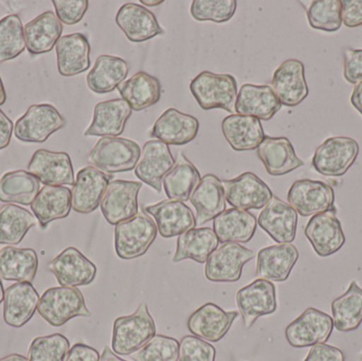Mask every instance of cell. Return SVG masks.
<instances>
[{"mask_svg":"<svg viewBox=\"0 0 362 361\" xmlns=\"http://www.w3.org/2000/svg\"><path fill=\"white\" fill-rule=\"evenodd\" d=\"M142 4L148 6H157L163 4V0H140Z\"/></svg>","mask_w":362,"mask_h":361,"instance_id":"cell-60","label":"cell"},{"mask_svg":"<svg viewBox=\"0 0 362 361\" xmlns=\"http://www.w3.org/2000/svg\"><path fill=\"white\" fill-rule=\"evenodd\" d=\"M175 165L169 146L160 140H148L144 146L135 167V175L144 184L160 193L163 179Z\"/></svg>","mask_w":362,"mask_h":361,"instance_id":"cell-15","label":"cell"},{"mask_svg":"<svg viewBox=\"0 0 362 361\" xmlns=\"http://www.w3.org/2000/svg\"><path fill=\"white\" fill-rule=\"evenodd\" d=\"M14 124L0 110V150L8 148L12 138Z\"/></svg>","mask_w":362,"mask_h":361,"instance_id":"cell-55","label":"cell"},{"mask_svg":"<svg viewBox=\"0 0 362 361\" xmlns=\"http://www.w3.org/2000/svg\"><path fill=\"white\" fill-rule=\"evenodd\" d=\"M257 224L276 243L291 244L297 235L298 213L289 203L272 196L262 210Z\"/></svg>","mask_w":362,"mask_h":361,"instance_id":"cell-21","label":"cell"},{"mask_svg":"<svg viewBox=\"0 0 362 361\" xmlns=\"http://www.w3.org/2000/svg\"><path fill=\"white\" fill-rule=\"evenodd\" d=\"M25 49L23 23L18 15H8L0 20V64L16 59Z\"/></svg>","mask_w":362,"mask_h":361,"instance_id":"cell-44","label":"cell"},{"mask_svg":"<svg viewBox=\"0 0 362 361\" xmlns=\"http://www.w3.org/2000/svg\"><path fill=\"white\" fill-rule=\"evenodd\" d=\"M287 199L297 213L304 218L329 211L335 207L333 188L319 180H297L289 189Z\"/></svg>","mask_w":362,"mask_h":361,"instance_id":"cell-13","label":"cell"},{"mask_svg":"<svg viewBox=\"0 0 362 361\" xmlns=\"http://www.w3.org/2000/svg\"><path fill=\"white\" fill-rule=\"evenodd\" d=\"M28 171L45 186H74V173L71 159L65 152L36 150L28 165Z\"/></svg>","mask_w":362,"mask_h":361,"instance_id":"cell-18","label":"cell"},{"mask_svg":"<svg viewBox=\"0 0 362 361\" xmlns=\"http://www.w3.org/2000/svg\"><path fill=\"white\" fill-rule=\"evenodd\" d=\"M299 251L293 244H278L262 248L257 254V271L259 279L274 282H285L291 276Z\"/></svg>","mask_w":362,"mask_h":361,"instance_id":"cell-25","label":"cell"},{"mask_svg":"<svg viewBox=\"0 0 362 361\" xmlns=\"http://www.w3.org/2000/svg\"><path fill=\"white\" fill-rule=\"evenodd\" d=\"M257 218L245 210H225L213 220V231L221 243H248L257 230Z\"/></svg>","mask_w":362,"mask_h":361,"instance_id":"cell-33","label":"cell"},{"mask_svg":"<svg viewBox=\"0 0 362 361\" xmlns=\"http://www.w3.org/2000/svg\"><path fill=\"white\" fill-rule=\"evenodd\" d=\"M99 361H127L122 360V358L119 357L118 355H117L116 353H115L114 351H112V349H110V347H107L106 345L105 348H104L103 353H102V355L100 356V360Z\"/></svg>","mask_w":362,"mask_h":361,"instance_id":"cell-57","label":"cell"},{"mask_svg":"<svg viewBox=\"0 0 362 361\" xmlns=\"http://www.w3.org/2000/svg\"><path fill=\"white\" fill-rule=\"evenodd\" d=\"M282 107L276 93L268 85L244 84L235 102V112L242 116L268 121Z\"/></svg>","mask_w":362,"mask_h":361,"instance_id":"cell-28","label":"cell"},{"mask_svg":"<svg viewBox=\"0 0 362 361\" xmlns=\"http://www.w3.org/2000/svg\"><path fill=\"white\" fill-rule=\"evenodd\" d=\"M66 120L51 104H36L17 120L14 126L15 137L21 142L42 143L55 131L63 129Z\"/></svg>","mask_w":362,"mask_h":361,"instance_id":"cell-6","label":"cell"},{"mask_svg":"<svg viewBox=\"0 0 362 361\" xmlns=\"http://www.w3.org/2000/svg\"><path fill=\"white\" fill-rule=\"evenodd\" d=\"M100 354L95 348L76 343L68 352L64 361H99Z\"/></svg>","mask_w":362,"mask_h":361,"instance_id":"cell-54","label":"cell"},{"mask_svg":"<svg viewBox=\"0 0 362 361\" xmlns=\"http://www.w3.org/2000/svg\"><path fill=\"white\" fill-rule=\"evenodd\" d=\"M304 361H346V356L338 348L320 343L312 347Z\"/></svg>","mask_w":362,"mask_h":361,"instance_id":"cell-52","label":"cell"},{"mask_svg":"<svg viewBox=\"0 0 362 361\" xmlns=\"http://www.w3.org/2000/svg\"><path fill=\"white\" fill-rule=\"evenodd\" d=\"M127 61L114 55H100L93 69L87 74V86L93 93H112L118 88L129 76Z\"/></svg>","mask_w":362,"mask_h":361,"instance_id":"cell-36","label":"cell"},{"mask_svg":"<svg viewBox=\"0 0 362 361\" xmlns=\"http://www.w3.org/2000/svg\"><path fill=\"white\" fill-rule=\"evenodd\" d=\"M304 232L315 252L321 258L333 256L346 243V235L335 207L313 216Z\"/></svg>","mask_w":362,"mask_h":361,"instance_id":"cell-14","label":"cell"},{"mask_svg":"<svg viewBox=\"0 0 362 361\" xmlns=\"http://www.w3.org/2000/svg\"><path fill=\"white\" fill-rule=\"evenodd\" d=\"M236 6L235 0H194L189 12L195 20L223 23L234 16Z\"/></svg>","mask_w":362,"mask_h":361,"instance_id":"cell-48","label":"cell"},{"mask_svg":"<svg viewBox=\"0 0 362 361\" xmlns=\"http://www.w3.org/2000/svg\"><path fill=\"white\" fill-rule=\"evenodd\" d=\"M342 23L348 28L362 25V0H341Z\"/></svg>","mask_w":362,"mask_h":361,"instance_id":"cell-53","label":"cell"},{"mask_svg":"<svg viewBox=\"0 0 362 361\" xmlns=\"http://www.w3.org/2000/svg\"><path fill=\"white\" fill-rule=\"evenodd\" d=\"M52 4L57 18L68 25L80 23L89 6L87 0H53Z\"/></svg>","mask_w":362,"mask_h":361,"instance_id":"cell-50","label":"cell"},{"mask_svg":"<svg viewBox=\"0 0 362 361\" xmlns=\"http://www.w3.org/2000/svg\"><path fill=\"white\" fill-rule=\"evenodd\" d=\"M218 244L213 229L209 227L191 229L178 237L177 248L172 261L178 263L191 259L199 264H204L210 254L218 247Z\"/></svg>","mask_w":362,"mask_h":361,"instance_id":"cell-39","label":"cell"},{"mask_svg":"<svg viewBox=\"0 0 362 361\" xmlns=\"http://www.w3.org/2000/svg\"><path fill=\"white\" fill-rule=\"evenodd\" d=\"M189 90L204 110L221 108L231 114L235 112L238 83L231 74L200 72L189 84Z\"/></svg>","mask_w":362,"mask_h":361,"instance_id":"cell-2","label":"cell"},{"mask_svg":"<svg viewBox=\"0 0 362 361\" xmlns=\"http://www.w3.org/2000/svg\"><path fill=\"white\" fill-rule=\"evenodd\" d=\"M144 210L155 218L158 232L165 239L180 237L197 225L193 211L181 201L168 199L146 206Z\"/></svg>","mask_w":362,"mask_h":361,"instance_id":"cell-24","label":"cell"},{"mask_svg":"<svg viewBox=\"0 0 362 361\" xmlns=\"http://www.w3.org/2000/svg\"><path fill=\"white\" fill-rule=\"evenodd\" d=\"M344 76L346 82L357 85L362 82V50L346 48L344 51Z\"/></svg>","mask_w":362,"mask_h":361,"instance_id":"cell-51","label":"cell"},{"mask_svg":"<svg viewBox=\"0 0 362 361\" xmlns=\"http://www.w3.org/2000/svg\"><path fill=\"white\" fill-rule=\"evenodd\" d=\"M156 333V324L151 316L148 304L142 303L135 313L115 320L112 350L117 355H132L148 343Z\"/></svg>","mask_w":362,"mask_h":361,"instance_id":"cell-1","label":"cell"},{"mask_svg":"<svg viewBox=\"0 0 362 361\" xmlns=\"http://www.w3.org/2000/svg\"><path fill=\"white\" fill-rule=\"evenodd\" d=\"M40 295L29 282H17L4 290V319L12 328H21L33 317Z\"/></svg>","mask_w":362,"mask_h":361,"instance_id":"cell-23","label":"cell"},{"mask_svg":"<svg viewBox=\"0 0 362 361\" xmlns=\"http://www.w3.org/2000/svg\"><path fill=\"white\" fill-rule=\"evenodd\" d=\"M71 208V191L66 187L45 186L31 203L32 212L42 229L53 220L67 218Z\"/></svg>","mask_w":362,"mask_h":361,"instance_id":"cell-35","label":"cell"},{"mask_svg":"<svg viewBox=\"0 0 362 361\" xmlns=\"http://www.w3.org/2000/svg\"><path fill=\"white\" fill-rule=\"evenodd\" d=\"M196 209V224L214 220L226 210V197L221 180L213 174L204 175L189 197Z\"/></svg>","mask_w":362,"mask_h":361,"instance_id":"cell-31","label":"cell"},{"mask_svg":"<svg viewBox=\"0 0 362 361\" xmlns=\"http://www.w3.org/2000/svg\"><path fill=\"white\" fill-rule=\"evenodd\" d=\"M6 101V89H4V83H2L1 78H0V106L4 105Z\"/></svg>","mask_w":362,"mask_h":361,"instance_id":"cell-59","label":"cell"},{"mask_svg":"<svg viewBox=\"0 0 362 361\" xmlns=\"http://www.w3.org/2000/svg\"><path fill=\"white\" fill-rule=\"evenodd\" d=\"M112 179L114 175L104 173L95 167L80 170L71 190L72 209L81 214L95 211Z\"/></svg>","mask_w":362,"mask_h":361,"instance_id":"cell-16","label":"cell"},{"mask_svg":"<svg viewBox=\"0 0 362 361\" xmlns=\"http://www.w3.org/2000/svg\"><path fill=\"white\" fill-rule=\"evenodd\" d=\"M132 108L123 99L100 102L93 110V122L85 131L86 137H118L124 131Z\"/></svg>","mask_w":362,"mask_h":361,"instance_id":"cell-27","label":"cell"},{"mask_svg":"<svg viewBox=\"0 0 362 361\" xmlns=\"http://www.w3.org/2000/svg\"><path fill=\"white\" fill-rule=\"evenodd\" d=\"M200 179L202 178L197 167L182 153H180L175 165L163 177V184L170 201L185 203L189 201Z\"/></svg>","mask_w":362,"mask_h":361,"instance_id":"cell-40","label":"cell"},{"mask_svg":"<svg viewBox=\"0 0 362 361\" xmlns=\"http://www.w3.org/2000/svg\"><path fill=\"white\" fill-rule=\"evenodd\" d=\"M0 361H29L25 356L19 355V354H11L6 357L0 358Z\"/></svg>","mask_w":362,"mask_h":361,"instance_id":"cell-58","label":"cell"},{"mask_svg":"<svg viewBox=\"0 0 362 361\" xmlns=\"http://www.w3.org/2000/svg\"><path fill=\"white\" fill-rule=\"evenodd\" d=\"M35 225V216L27 209L12 203L4 206L0 209V244L18 245Z\"/></svg>","mask_w":362,"mask_h":361,"instance_id":"cell-43","label":"cell"},{"mask_svg":"<svg viewBox=\"0 0 362 361\" xmlns=\"http://www.w3.org/2000/svg\"><path fill=\"white\" fill-rule=\"evenodd\" d=\"M272 89L281 104L296 107L308 95L305 68L298 59H287L279 66L272 80Z\"/></svg>","mask_w":362,"mask_h":361,"instance_id":"cell-20","label":"cell"},{"mask_svg":"<svg viewBox=\"0 0 362 361\" xmlns=\"http://www.w3.org/2000/svg\"><path fill=\"white\" fill-rule=\"evenodd\" d=\"M310 25L325 32H336L341 28L340 0H316L308 10Z\"/></svg>","mask_w":362,"mask_h":361,"instance_id":"cell-45","label":"cell"},{"mask_svg":"<svg viewBox=\"0 0 362 361\" xmlns=\"http://www.w3.org/2000/svg\"><path fill=\"white\" fill-rule=\"evenodd\" d=\"M221 186L226 201L235 209L245 211L263 209L274 196L269 187L251 172L233 179L223 180Z\"/></svg>","mask_w":362,"mask_h":361,"instance_id":"cell-12","label":"cell"},{"mask_svg":"<svg viewBox=\"0 0 362 361\" xmlns=\"http://www.w3.org/2000/svg\"><path fill=\"white\" fill-rule=\"evenodd\" d=\"M255 256L253 250L240 244H223L206 260L204 276L215 283H234L242 277L244 265Z\"/></svg>","mask_w":362,"mask_h":361,"instance_id":"cell-8","label":"cell"},{"mask_svg":"<svg viewBox=\"0 0 362 361\" xmlns=\"http://www.w3.org/2000/svg\"><path fill=\"white\" fill-rule=\"evenodd\" d=\"M38 258L31 248L6 246L0 249V278L6 281L29 282L35 278Z\"/></svg>","mask_w":362,"mask_h":361,"instance_id":"cell-37","label":"cell"},{"mask_svg":"<svg viewBox=\"0 0 362 361\" xmlns=\"http://www.w3.org/2000/svg\"><path fill=\"white\" fill-rule=\"evenodd\" d=\"M333 330L331 316L315 307H308L287 326L285 337L291 347L302 349L327 343Z\"/></svg>","mask_w":362,"mask_h":361,"instance_id":"cell-9","label":"cell"},{"mask_svg":"<svg viewBox=\"0 0 362 361\" xmlns=\"http://www.w3.org/2000/svg\"><path fill=\"white\" fill-rule=\"evenodd\" d=\"M199 121L175 108L165 110L153 126L151 136L168 146H185L195 139Z\"/></svg>","mask_w":362,"mask_h":361,"instance_id":"cell-26","label":"cell"},{"mask_svg":"<svg viewBox=\"0 0 362 361\" xmlns=\"http://www.w3.org/2000/svg\"><path fill=\"white\" fill-rule=\"evenodd\" d=\"M37 312L50 326L59 328L76 317H90L84 296L76 288H52L40 299Z\"/></svg>","mask_w":362,"mask_h":361,"instance_id":"cell-3","label":"cell"},{"mask_svg":"<svg viewBox=\"0 0 362 361\" xmlns=\"http://www.w3.org/2000/svg\"><path fill=\"white\" fill-rule=\"evenodd\" d=\"M25 47L30 54L50 52L63 33V25L57 14L47 11L27 23L23 28Z\"/></svg>","mask_w":362,"mask_h":361,"instance_id":"cell-34","label":"cell"},{"mask_svg":"<svg viewBox=\"0 0 362 361\" xmlns=\"http://www.w3.org/2000/svg\"><path fill=\"white\" fill-rule=\"evenodd\" d=\"M4 285H2V282L0 281V303L4 301Z\"/></svg>","mask_w":362,"mask_h":361,"instance_id":"cell-61","label":"cell"},{"mask_svg":"<svg viewBox=\"0 0 362 361\" xmlns=\"http://www.w3.org/2000/svg\"><path fill=\"white\" fill-rule=\"evenodd\" d=\"M351 102H352L353 106L362 114V82L355 85L352 97H351Z\"/></svg>","mask_w":362,"mask_h":361,"instance_id":"cell-56","label":"cell"},{"mask_svg":"<svg viewBox=\"0 0 362 361\" xmlns=\"http://www.w3.org/2000/svg\"><path fill=\"white\" fill-rule=\"evenodd\" d=\"M49 271L54 275L59 285L78 288L93 283L97 277L98 269L80 250L68 247L53 259Z\"/></svg>","mask_w":362,"mask_h":361,"instance_id":"cell-17","label":"cell"},{"mask_svg":"<svg viewBox=\"0 0 362 361\" xmlns=\"http://www.w3.org/2000/svg\"><path fill=\"white\" fill-rule=\"evenodd\" d=\"M40 191V180L23 170L8 172L0 179V201L2 203L29 206Z\"/></svg>","mask_w":362,"mask_h":361,"instance_id":"cell-41","label":"cell"},{"mask_svg":"<svg viewBox=\"0 0 362 361\" xmlns=\"http://www.w3.org/2000/svg\"><path fill=\"white\" fill-rule=\"evenodd\" d=\"M122 99L132 110L141 112L158 103L161 97V84L156 76L144 71L138 72L118 87Z\"/></svg>","mask_w":362,"mask_h":361,"instance_id":"cell-38","label":"cell"},{"mask_svg":"<svg viewBox=\"0 0 362 361\" xmlns=\"http://www.w3.org/2000/svg\"><path fill=\"white\" fill-rule=\"evenodd\" d=\"M334 326L341 333L353 332L362 324V290L356 281L332 302Z\"/></svg>","mask_w":362,"mask_h":361,"instance_id":"cell-42","label":"cell"},{"mask_svg":"<svg viewBox=\"0 0 362 361\" xmlns=\"http://www.w3.org/2000/svg\"><path fill=\"white\" fill-rule=\"evenodd\" d=\"M257 150V157L272 176L286 175L304 165L286 137H265Z\"/></svg>","mask_w":362,"mask_h":361,"instance_id":"cell-29","label":"cell"},{"mask_svg":"<svg viewBox=\"0 0 362 361\" xmlns=\"http://www.w3.org/2000/svg\"><path fill=\"white\" fill-rule=\"evenodd\" d=\"M116 23L129 42H144L165 34L154 13L134 2L119 8Z\"/></svg>","mask_w":362,"mask_h":361,"instance_id":"cell-22","label":"cell"},{"mask_svg":"<svg viewBox=\"0 0 362 361\" xmlns=\"http://www.w3.org/2000/svg\"><path fill=\"white\" fill-rule=\"evenodd\" d=\"M238 315V312H226L214 303H206L189 316L187 329L198 338L218 343L229 332Z\"/></svg>","mask_w":362,"mask_h":361,"instance_id":"cell-19","label":"cell"},{"mask_svg":"<svg viewBox=\"0 0 362 361\" xmlns=\"http://www.w3.org/2000/svg\"><path fill=\"white\" fill-rule=\"evenodd\" d=\"M141 155L139 144L119 137H102L89 154V161L106 174L124 173L135 169Z\"/></svg>","mask_w":362,"mask_h":361,"instance_id":"cell-4","label":"cell"},{"mask_svg":"<svg viewBox=\"0 0 362 361\" xmlns=\"http://www.w3.org/2000/svg\"><path fill=\"white\" fill-rule=\"evenodd\" d=\"M134 361H178L180 341L173 337L155 335L148 343L132 354Z\"/></svg>","mask_w":362,"mask_h":361,"instance_id":"cell-47","label":"cell"},{"mask_svg":"<svg viewBox=\"0 0 362 361\" xmlns=\"http://www.w3.org/2000/svg\"><path fill=\"white\" fill-rule=\"evenodd\" d=\"M216 350L204 339L185 336L180 343L178 361H215Z\"/></svg>","mask_w":362,"mask_h":361,"instance_id":"cell-49","label":"cell"},{"mask_svg":"<svg viewBox=\"0 0 362 361\" xmlns=\"http://www.w3.org/2000/svg\"><path fill=\"white\" fill-rule=\"evenodd\" d=\"M69 350V341L64 335L37 337L30 345L28 360L64 361Z\"/></svg>","mask_w":362,"mask_h":361,"instance_id":"cell-46","label":"cell"},{"mask_svg":"<svg viewBox=\"0 0 362 361\" xmlns=\"http://www.w3.org/2000/svg\"><path fill=\"white\" fill-rule=\"evenodd\" d=\"M55 50L57 69L61 76H78L90 67V44L84 34L63 36L55 45Z\"/></svg>","mask_w":362,"mask_h":361,"instance_id":"cell-30","label":"cell"},{"mask_svg":"<svg viewBox=\"0 0 362 361\" xmlns=\"http://www.w3.org/2000/svg\"><path fill=\"white\" fill-rule=\"evenodd\" d=\"M235 301L246 329H250L259 317L272 315L278 309L276 286L268 280H255L240 288Z\"/></svg>","mask_w":362,"mask_h":361,"instance_id":"cell-11","label":"cell"},{"mask_svg":"<svg viewBox=\"0 0 362 361\" xmlns=\"http://www.w3.org/2000/svg\"><path fill=\"white\" fill-rule=\"evenodd\" d=\"M156 223L146 214H137L131 220L116 225L115 248L122 260H134L144 256L156 239Z\"/></svg>","mask_w":362,"mask_h":361,"instance_id":"cell-5","label":"cell"},{"mask_svg":"<svg viewBox=\"0 0 362 361\" xmlns=\"http://www.w3.org/2000/svg\"><path fill=\"white\" fill-rule=\"evenodd\" d=\"M221 131L232 150L236 152L257 150L265 138L259 119L238 114L223 119Z\"/></svg>","mask_w":362,"mask_h":361,"instance_id":"cell-32","label":"cell"},{"mask_svg":"<svg viewBox=\"0 0 362 361\" xmlns=\"http://www.w3.org/2000/svg\"><path fill=\"white\" fill-rule=\"evenodd\" d=\"M144 184L131 180H112L102 199L101 211L110 225L131 220L139 214L138 195Z\"/></svg>","mask_w":362,"mask_h":361,"instance_id":"cell-10","label":"cell"},{"mask_svg":"<svg viewBox=\"0 0 362 361\" xmlns=\"http://www.w3.org/2000/svg\"><path fill=\"white\" fill-rule=\"evenodd\" d=\"M359 154L358 142L353 138L332 137L318 146L312 165L321 175L340 177L349 171Z\"/></svg>","mask_w":362,"mask_h":361,"instance_id":"cell-7","label":"cell"}]
</instances>
